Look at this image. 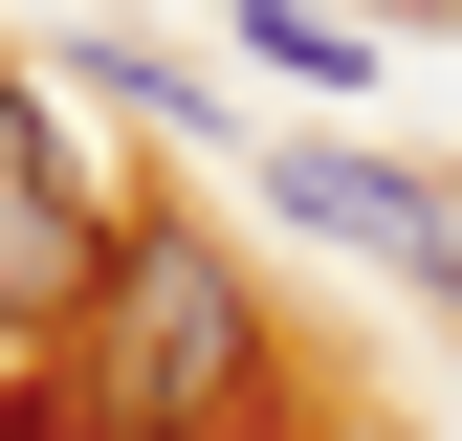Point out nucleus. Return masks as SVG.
<instances>
[{"mask_svg":"<svg viewBox=\"0 0 462 441\" xmlns=\"http://www.w3.org/2000/svg\"><path fill=\"white\" fill-rule=\"evenodd\" d=\"M44 398H67V441H243V419H264V309H243V265H220L199 220H133Z\"/></svg>","mask_w":462,"mask_h":441,"instance_id":"1","label":"nucleus"},{"mask_svg":"<svg viewBox=\"0 0 462 441\" xmlns=\"http://www.w3.org/2000/svg\"><path fill=\"white\" fill-rule=\"evenodd\" d=\"M243 44H264V67H286V89H353V67H374V44H353V23H330V0H243Z\"/></svg>","mask_w":462,"mask_h":441,"instance_id":"4","label":"nucleus"},{"mask_svg":"<svg viewBox=\"0 0 462 441\" xmlns=\"http://www.w3.org/2000/svg\"><path fill=\"white\" fill-rule=\"evenodd\" d=\"M110 243H133V220L88 199L67 110H44L23 67H0V331H88V287H110Z\"/></svg>","mask_w":462,"mask_h":441,"instance_id":"2","label":"nucleus"},{"mask_svg":"<svg viewBox=\"0 0 462 441\" xmlns=\"http://www.w3.org/2000/svg\"><path fill=\"white\" fill-rule=\"evenodd\" d=\"M264 199L309 220V243H353V265H396V287L462 309V220H440V177H396V155H330V133H309V155H264Z\"/></svg>","mask_w":462,"mask_h":441,"instance_id":"3","label":"nucleus"}]
</instances>
